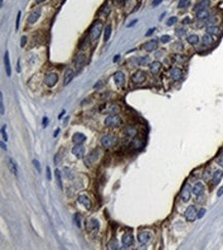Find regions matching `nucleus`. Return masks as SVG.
<instances>
[{"mask_svg":"<svg viewBox=\"0 0 223 250\" xmlns=\"http://www.w3.org/2000/svg\"><path fill=\"white\" fill-rule=\"evenodd\" d=\"M185 32H186L185 29H183V28H179V29L176 30V34L178 35V36H183Z\"/></svg>","mask_w":223,"mask_h":250,"instance_id":"obj_49","label":"nucleus"},{"mask_svg":"<svg viewBox=\"0 0 223 250\" xmlns=\"http://www.w3.org/2000/svg\"><path fill=\"white\" fill-rule=\"evenodd\" d=\"M184 216L187 221H194L195 218L197 217V211L194 205H190L186 208L184 212Z\"/></svg>","mask_w":223,"mask_h":250,"instance_id":"obj_5","label":"nucleus"},{"mask_svg":"<svg viewBox=\"0 0 223 250\" xmlns=\"http://www.w3.org/2000/svg\"><path fill=\"white\" fill-rule=\"evenodd\" d=\"M59 132H60V129H57V130H56V132L54 133V136H55V138H56V136H58V135H59Z\"/></svg>","mask_w":223,"mask_h":250,"instance_id":"obj_60","label":"nucleus"},{"mask_svg":"<svg viewBox=\"0 0 223 250\" xmlns=\"http://www.w3.org/2000/svg\"><path fill=\"white\" fill-rule=\"evenodd\" d=\"M47 181H51V168H50V166H47Z\"/></svg>","mask_w":223,"mask_h":250,"instance_id":"obj_48","label":"nucleus"},{"mask_svg":"<svg viewBox=\"0 0 223 250\" xmlns=\"http://www.w3.org/2000/svg\"><path fill=\"white\" fill-rule=\"evenodd\" d=\"M73 76H74V73H73V70L72 69H66V71H65V74H64V82H63V84L65 85H68L70 82L72 81V79H73Z\"/></svg>","mask_w":223,"mask_h":250,"instance_id":"obj_20","label":"nucleus"},{"mask_svg":"<svg viewBox=\"0 0 223 250\" xmlns=\"http://www.w3.org/2000/svg\"><path fill=\"white\" fill-rule=\"evenodd\" d=\"M177 22H178V19H177V17H171L170 19L168 20L167 25L168 26H173V25H175Z\"/></svg>","mask_w":223,"mask_h":250,"instance_id":"obj_40","label":"nucleus"},{"mask_svg":"<svg viewBox=\"0 0 223 250\" xmlns=\"http://www.w3.org/2000/svg\"><path fill=\"white\" fill-rule=\"evenodd\" d=\"M120 124H121V118L116 114L109 115L108 117L105 119V125L107 127H110V128L118 127Z\"/></svg>","mask_w":223,"mask_h":250,"instance_id":"obj_2","label":"nucleus"},{"mask_svg":"<svg viewBox=\"0 0 223 250\" xmlns=\"http://www.w3.org/2000/svg\"><path fill=\"white\" fill-rule=\"evenodd\" d=\"M121 242L126 247H130L134 244V236L131 233H127L126 235L123 236V239H121Z\"/></svg>","mask_w":223,"mask_h":250,"instance_id":"obj_18","label":"nucleus"},{"mask_svg":"<svg viewBox=\"0 0 223 250\" xmlns=\"http://www.w3.org/2000/svg\"><path fill=\"white\" fill-rule=\"evenodd\" d=\"M55 176H56V179H57V184L59 186V188L61 190H63V182H62V178H61V172L60 170H55Z\"/></svg>","mask_w":223,"mask_h":250,"instance_id":"obj_34","label":"nucleus"},{"mask_svg":"<svg viewBox=\"0 0 223 250\" xmlns=\"http://www.w3.org/2000/svg\"><path fill=\"white\" fill-rule=\"evenodd\" d=\"M205 213H206V209L205 208H201L200 211L197 212V218H201L203 216L205 215Z\"/></svg>","mask_w":223,"mask_h":250,"instance_id":"obj_50","label":"nucleus"},{"mask_svg":"<svg viewBox=\"0 0 223 250\" xmlns=\"http://www.w3.org/2000/svg\"><path fill=\"white\" fill-rule=\"evenodd\" d=\"M73 221H74L75 225H77L78 228L81 227V218H80V215H79L78 213H75V214L73 215Z\"/></svg>","mask_w":223,"mask_h":250,"instance_id":"obj_37","label":"nucleus"},{"mask_svg":"<svg viewBox=\"0 0 223 250\" xmlns=\"http://www.w3.org/2000/svg\"><path fill=\"white\" fill-rule=\"evenodd\" d=\"M182 76H183V72L181 69L175 67V68H173L172 70H171V77H172L173 80L178 81L182 78Z\"/></svg>","mask_w":223,"mask_h":250,"instance_id":"obj_21","label":"nucleus"},{"mask_svg":"<svg viewBox=\"0 0 223 250\" xmlns=\"http://www.w3.org/2000/svg\"><path fill=\"white\" fill-rule=\"evenodd\" d=\"M204 191H205V188H204V185L201 184V182H197V184L194 185V187L192 188V192H193V194L197 197L201 196V195H203Z\"/></svg>","mask_w":223,"mask_h":250,"instance_id":"obj_26","label":"nucleus"},{"mask_svg":"<svg viewBox=\"0 0 223 250\" xmlns=\"http://www.w3.org/2000/svg\"><path fill=\"white\" fill-rule=\"evenodd\" d=\"M18 72H20V61H18Z\"/></svg>","mask_w":223,"mask_h":250,"instance_id":"obj_63","label":"nucleus"},{"mask_svg":"<svg viewBox=\"0 0 223 250\" xmlns=\"http://www.w3.org/2000/svg\"><path fill=\"white\" fill-rule=\"evenodd\" d=\"M131 79L135 84H142L146 80V73L143 71H137L132 75Z\"/></svg>","mask_w":223,"mask_h":250,"instance_id":"obj_8","label":"nucleus"},{"mask_svg":"<svg viewBox=\"0 0 223 250\" xmlns=\"http://www.w3.org/2000/svg\"><path fill=\"white\" fill-rule=\"evenodd\" d=\"M21 14H22V13H21V11H19V13H18V16H17V21H16V30L19 29V27H20V19H21Z\"/></svg>","mask_w":223,"mask_h":250,"instance_id":"obj_47","label":"nucleus"},{"mask_svg":"<svg viewBox=\"0 0 223 250\" xmlns=\"http://www.w3.org/2000/svg\"><path fill=\"white\" fill-rule=\"evenodd\" d=\"M217 162H218L219 165H221L223 167V151L220 152L219 155L217 156Z\"/></svg>","mask_w":223,"mask_h":250,"instance_id":"obj_41","label":"nucleus"},{"mask_svg":"<svg viewBox=\"0 0 223 250\" xmlns=\"http://www.w3.org/2000/svg\"><path fill=\"white\" fill-rule=\"evenodd\" d=\"M107 248L109 250H116L118 249V242L115 238H112L111 240L107 243Z\"/></svg>","mask_w":223,"mask_h":250,"instance_id":"obj_31","label":"nucleus"},{"mask_svg":"<svg viewBox=\"0 0 223 250\" xmlns=\"http://www.w3.org/2000/svg\"><path fill=\"white\" fill-rule=\"evenodd\" d=\"M206 31L208 34H211V35H218L220 33V28L218 26L216 25H210L207 27Z\"/></svg>","mask_w":223,"mask_h":250,"instance_id":"obj_29","label":"nucleus"},{"mask_svg":"<svg viewBox=\"0 0 223 250\" xmlns=\"http://www.w3.org/2000/svg\"><path fill=\"white\" fill-rule=\"evenodd\" d=\"M157 46H158V43L156 40H150V41L146 42V43L143 45V48H144L146 51L150 53V51H153L156 49Z\"/></svg>","mask_w":223,"mask_h":250,"instance_id":"obj_23","label":"nucleus"},{"mask_svg":"<svg viewBox=\"0 0 223 250\" xmlns=\"http://www.w3.org/2000/svg\"><path fill=\"white\" fill-rule=\"evenodd\" d=\"M58 80H59V76H58L57 73H48L44 77V84L47 87H54L57 84Z\"/></svg>","mask_w":223,"mask_h":250,"instance_id":"obj_6","label":"nucleus"},{"mask_svg":"<svg viewBox=\"0 0 223 250\" xmlns=\"http://www.w3.org/2000/svg\"><path fill=\"white\" fill-rule=\"evenodd\" d=\"M114 2L118 5H120V6H123V5L126 4L127 0H114Z\"/></svg>","mask_w":223,"mask_h":250,"instance_id":"obj_52","label":"nucleus"},{"mask_svg":"<svg viewBox=\"0 0 223 250\" xmlns=\"http://www.w3.org/2000/svg\"><path fill=\"white\" fill-rule=\"evenodd\" d=\"M191 192H192V189L190 186H189V184H185L184 186H183L181 193H180V198H181V200L183 201V202L186 203L190 200Z\"/></svg>","mask_w":223,"mask_h":250,"instance_id":"obj_7","label":"nucleus"},{"mask_svg":"<svg viewBox=\"0 0 223 250\" xmlns=\"http://www.w3.org/2000/svg\"><path fill=\"white\" fill-rule=\"evenodd\" d=\"M170 40H171V37L169 35H163L160 37V41L163 42V43H168Z\"/></svg>","mask_w":223,"mask_h":250,"instance_id":"obj_43","label":"nucleus"},{"mask_svg":"<svg viewBox=\"0 0 223 250\" xmlns=\"http://www.w3.org/2000/svg\"><path fill=\"white\" fill-rule=\"evenodd\" d=\"M223 178V171L222 170H216L215 172L213 173V176H212V182H213V186H217L219 184L220 182H221V179Z\"/></svg>","mask_w":223,"mask_h":250,"instance_id":"obj_24","label":"nucleus"},{"mask_svg":"<svg viewBox=\"0 0 223 250\" xmlns=\"http://www.w3.org/2000/svg\"><path fill=\"white\" fill-rule=\"evenodd\" d=\"M41 16V10H37L35 11H33L32 14H30V16L28 17V23L30 25H33V24H35L36 22L38 21V19L40 18Z\"/></svg>","mask_w":223,"mask_h":250,"instance_id":"obj_16","label":"nucleus"},{"mask_svg":"<svg viewBox=\"0 0 223 250\" xmlns=\"http://www.w3.org/2000/svg\"><path fill=\"white\" fill-rule=\"evenodd\" d=\"M100 229V224L97 219H91V221H87V231L91 232H97L99 231Z\"/></svg>","mask_w":223,"mask_h":250,"instance_id":"obj_9","label":"nucleus"},{"mask_svg":"<svg viewBox=\"0 0 223 250\" xmlns=\"http://www.w3.org/2000/svg\"><path fill=\"white\" fill-rule=\"evenodd\" d=\"M189 4H190V0H180L179 3H178V7L179 8H185V7H187Z\"/></svg>","mask_w":223,"mask_h":250,"instance_id":"obj_38","label":"nucleus"},{"mask_svg":"<svg viewBox=\"0 0 223 250\" xmlns=\"http://www.w3.org/2000/svg\"><path fill=\"white\" fill-rule=\"evenodd\" d=\"M4 68H5V72H6V75L8 77H10L11 75V67H10V53L6 50L4 54Z\"/></svg>","mask_w":223,"mask_h":250,"instance_id":"obj_15","label":"nucleus"},{"mask_svg":"<svg viewBox=\"0 0 223 250\" xmlns=\"http://www.w3.org/2000/svg\"><path fill=\"white\" fill-rule=\"evenodd\" d=\"M211 5V0H201L198 3L195 4L194 6V10L195 13L198 10H206Z\"/></svg>","mask_w":223,"mask_h":250,"instance_id":"obj_22","label":"nucleus"},{"mask_svg":"<svg viewBox=\"0 0 223 250\" xmlns=\"http://www.w3.org/2000/svg\"><path fill=\"white\" fill-rule=\"evenodd\" d=\"M113 79H114V82L116 83L117 86L118 87H121L124 84V80H126V77H124V74L123 72L118 71V72H116L114 74Z\"/></svg>","mask_w":223,"mask_h":250,"instance_id":"obj_11","label":"nucleus"},{"mask_svg":"<svg viewBox=\"0 0 223 250\" xmlns=\"http://www.w3.org/2000/svg\"><path fill=\"white\" fill-rule=\"evenodd\" d=\"M7 165H8V168L11 172L14 173V175H18V167H17V164L16 162L11 159V158H8L7 159Z\"/></svg>","mask_w":223,"mask_h":250,"instance_id":"obj_30","label":"nucleus"},{"mask_svg":"<svg viewBox=\"0 0 223 250\" xmlns=\"http://www.w3.org/2000/svg\"><path fill=\"white\" fill-rule=\"evenodd\" d=\"M174 60L176 61V62H179V63H182L185 61V57L183 56H179V54H176L175 57H174Z\"/></svg>","mask_w":223,"mask_h":250,"instance_id":"obj_45","label":"nucleus"},{"mask_svg":"<svg viewBox=\"0 0 223 250\" xmlns=\"http://www.w3.org/2000/svg\"><path fill=\"white\" fill-rule=\"evenodd\" d=\"M42 125H43V127H47V124H48V119L47 117H43V120H42Z\"/></svg>","mask_w":223,"mask_h":250,"instance_id":"obj_54","label":"nucleus"},{"mask_svg":"<svg viewBox=\"0 0 223 250\" xmlns=\"http://www.w3.org/2000/svg\"><path fill=\"white\" fill-rule=\"evenodd\" d=\"M33 164H34V166H35V168L36 170L39 172H41V166H40V163H39V161L37 160H33Z\"/></svg>","mask_w":223,"mask_h":250,"instance_id":"obj_42","label":"nucleus"},{"mask_svg":"<svg viewBox=\"0 0 223 250\" xmlns=\"http://www.w3.org/2000/svg\"><path fill=\"white\" fill-rule=\"evenodd\" d=\"M0 109H1L0 114L4 115V104H3V94H2V92L0 93Z\"/></svg>","mask_w":223,"mask_h":250,"instance_id":"obj_39","label":"nucleus"},{"mask_svg":"<svg viewBox=\"0 0 223 250\" xmlns=\"http://www.w3.org/2000/svg\"><path fill=\"white\" fill-rule=\"evenodd\" d=\"M213 37L211 36V34H205L203 36V43L206 45V46H209V45H211L213 43Z\"/></svg>","mask_w":223,"mask_h":250,"instance_id":"obj_33","label":"nucleus"},{"mask_svg":"<svg viewBox=\"0 0 223 250\" xmlns=\"http://www.w3.org/2000/svg\"><path fill=\"white\" fill-rule=\"evenodd\" d=\"M161 69V63L160 62H153L149 65V70L152 74H157L160 72V70Z\"/></svg>","mask_w":223,"mask_h":250,"instance_id":"obj_28","label":"nucleus"},{"mask_svg":"<svg viewBox=\"0 0 223 250\" xmlns=\"http://www.w3.org/2000/svg\"><path fill=\"white\" fill-rule=\"evenodd\" d=\"M77 201L80 204H82L87 209H91V201L90 200V198L85 195H79L77 198Z\"/></svg>","mask_w":223,"mask_h":250,"instance_id":"obj_13","label":"nucleus"},{"mask_svg":"<svg viewBox=\"0 0 223 250\" xmlns=\"http://www.w3.org/2000/svg\"><path fill=\"white\" fill-rule=\"evenodd\" d=\"M151 240V234L148 232H142L138 235V241L141 244H147Z\"/></svg>","mask_w":223,"mask_h":250,"instance_id":"obj_17","label":"nucleus"},{"mask_svg":"<svg viewBox=\"0 0 223 250\" xmlns=\"http://www.w3.org/2000/svg\"><path fill=\"white\" fill-rule=\"evenodd\" d=\"M64 170H65V174H66V176H67V178L68 179H71L72 178H73V173H72V171L71 170H70L69 168H64Z\"/></svg>","mask_w":223,"mask_h":250,"instance_id":"obj_44","label":"nucleus"},{"mask_svg":"<svg viewBox=\"0 0 223 250\" xmlns=\"http://www.w3.org/2000/svg\"><path fill=\"white\" fill-rule=\"evenodd\" d=\"M155 31V28H151L150 30H148V32L146 33V36H150L152 35V33H153Z\"/></svg>","mask_w":223,"mask_h":250,"instance_id":"obj_55","label":"nucleus"},{"mask_svg":"<svg viewBox=\"0 0 223 250\" xmlns=\"http://www.w3.org/2000/svg\"><path fill=\"white\" fill-rule=\"evenodd\" d=\"M99 156H100V151L99 149H95L91 152L90 154L87 155V157L84 159V162H85V165L87 166H91L93 165V164L96 162V161L99 159Z\"/></svg>","mask_w":223,"mask_h":250,"instance_id":"obj_4","label":"nucleus"},{"mask_svg":"<svg viewBox=\"0 0 223 250\" xmlns=\"http://www.w3.org/2000/svg\"><path fill=\"white\" fill-rule=\"evenodd\" d=\"M102 84H103V82H102V81H99V82H98V83L94 86V88H96V89H97V88H99Z\"/></svg>","mask_w":223,"mask_h":250,"instance_id":"obj_57","label":"nucleus"},{"mask_svg":"<svg viewBox=\"0 0 223 250\" xmlns=\"http://www.w3.org/2000/svg\"><path fill=\"white\" fill-rule=\"evenodd\" d=\"M5 129H6V126H4L2 127V129H1V132H2V136H3V139L5 142H7L8 141V139H7V135H6V131H5Z\"/></svg>","mask_w":223,"mask_h":250,"instance_id":"obj_46","label":"nucleus"},{"mask_svg":"<svg viewBox=\"0 0 223 250\" xmlns=\"http://www.w3.org/2000/svg\"><path fill=\"white\" fill-rule=\"evenodd\" d=\"M137 62H138L140 66H145V65H147V64H149L150 59H149V57H140Z\"/></svg>","mask_w":223,"mask_h":250,"instance_id":"obj_36","label":"nucleus"},{"mask_svg":"<svg viewBox=\"0 0 223 250\" xmlns=\"http://www.w3.org/2000/svg\"><path fill=\"white\" fill-rule=\"evenodd\" d=\"M85 56L82 53H79L75 57L74 59V66L76 69H80L81 67H83V65L85 64Z\"/></svg>","mask_w":223,"mask_h":250,"instance_id":"obj_14","label":"nucleus"},{"mask_svg":"<svg viewBox=\"0 0 223 250\" xmlns=\"http://www.w3.org/2000/svg\"><path fill=\"white\" fill-rule=\"evenodd\" d=\"M161 2H163V0H153L152 5H153V6H157V5H160Z\"/></svg>","mask_w":223,"mask_h":250,"instance_id":"obj_53","label":"nucleus"},{"mask_svg":"<svg viewBox=\"0 0 223 250\" xmlns=\"http://www.w3.org/2000/svg\"><path fill=\"white\" fill-rule=\"evenodd\" d=\"M118 59H120V57H118V56H115V57H114V62H116V61H117Z\"/></svg>","mask_w":223,"mask_h":250,"instance_id":"obj_64","label":"nucleus"},{"mask_svg":"<svg viewBox=\"0 0 223 250\" xmlns=\"http://www.w3.org/2000/svg\"><path fill=\"white\" fill-rule=\"evenodd\" d=\"M137 23V20H134L132 23H130L129 25H128V27H133L134 26V24H136Z\"/></svg>","mask_w":223,"mask_h":250,"instance_id":"obj_59","label":"nucleus"},{"mask_svg":"<svg viewBox=\"0 0 223 250\" xmlns=\"http://www.w3.org/2000/svg\"><path fill=\"white\" fill-rule=\"evenodd\" d=\"M45 0H36V2H37V3H42V2H44Z\"/></svg>","mask_w":223,"mask_h":250,"instance_id":"obj_62","label":"nucleus"},{"mask_svg":"<svg viewBox=\"0 0 223 250\" xmlns=\"http://www.w3.org/2000/svg\"><path fill=\"white\" fill-rule=\"evenodd\" d=\"M144 141H143L142 139H138V138H134L132 144H131V147H132L134 150L136 151H139L141 150V149L144 147Z\"/></svg>","mask_w":223,"mask_h":250,"instance_id":"obj_19","label":"nucleus"},{"mask_svg":"<svg viewBox=\"0 0 223 250\" xmlns=\"http://www.w3.org/2000/svg\"><path fill=\"white\" fill-rule=\"evenodd\" d=\"M187 41H188V43L191 44V45L197 44L198 43V36L197 35H194V34L188 36V37H187Z\"/></svg>","mask_w":223,"mask_h":250,"instance_id":"obj_35","label":"nucleus"},{"mask_svg":"<svg viewBox=\"0 0 223 250\" xmlns=\"http://www.w3.org/2000/svg\"><path fill=\"white\" fill-rule=\"evenodd\" d=\"M197 18L198 20H201V21H206L208 20L210 18V13H209V10H198L197 11Z\"/></svg>","mask_w":223,"mask_h":250,"instance_id":"obj_27","label":"nucleus"},{"mask_svg":"<svg viewBox=\"0 0 223 250\" xmlns=\"http://www.w3.org/2000/svg\"><path fill=\"white\" fill-rule=\"evenodd\" d=\"M1 147H2V149H4V150H6V146H4L3 143H1Z\"/></svg>","mask_w":223,"mask_h":250,"instance_id":"obj_61","label":"nucleus"},{"mask_svg":"<svg viewBox=\"0 0 223 250\" xmlns=\"http://www.w3.org/2000/svg\"><path fill=\"white\" fill-rule=\"evenodd\" d=\"M26 42H27V37H26V36H23V37L21 38V47L25 46Z\"/></svg>","mask_w":223,"mask_h":250,"instance_id":"obj_51","label":"nucleus"},{"mask_svg":"<svg viewBox=\"0 0 223 250\" xmlns=\"http://www.w3.org/2000/svg\"><path fill=\"white\" fill-rule=\"evenodd\" d=\"M101 144L104 148H113L116 146L117 144V139L115 138L114 135H104L102 136V139H101Z\"/></svg>","mask_w":223,"mask_h":250,"instance_id":"obj_3","label":"nucleus"},{"mask_svg":"<svg viewBox=\"0 0 223 250\" xmlns=\"http://www.w3.org/2000/svg\"><path fill=\"white\" fill-rule=\"evenodd\" d=\"M124 133H126V135L128 138H131V139H134L136 138V135H138V130L135 126H132V125H130V126H128L126 129H124Z\"/></svg>","mask_w":223,"mask_h":250,"instance_id":"obj_25","label":"nucleus"},{"mask_svg":"<svg viewBox=\"0 0 223 250\" xmlns=\"http://www.w3.org/2000/svg\"><path fill=\"white\" fill-rule=\"evenodd\" d=\"M112 33V27L111 25H107L105 30H104V41H108L110 36H111Z\"/></svg>","mask_w":223,"mask_h":250,"instance_id":"obj_32","label":"nucleus"},{"mask_svg":"<svg viewBox=\"0 0 223 250\" xmlns=\"http://www.w3.org/2000/svg\"><path fill=\"white\" fill-rule=\"evenodd\" d=\"M85 139H87V136H85L83 133H81V132H76L72 136V142L74 143L75 145L83 144V143L85 142Z\"/></svg>","mask_w":223,"mask_h":250,"instance_id":"obj_12","label":"nucleus"},{"mask_svg":"<svg viewBox=\"0 0 223 250\" xmlns=\"http://www.w3.org/2000/svg\"><path fill=\"white\" fill-rule=\"evenodd\" d=\"M84 153H85V150L81 145H76L75 147L72 148V154L74 155V156H76V158H78V159L83 158Z\"/></svg>","mask_w":223,"mask_h":250,"instance_id":"obj_10","label":"nucleus"},{"mask_svg":"<svg viewBox=\"0 0 223 250\" xmlns=\"http://www.w3.org/2000/svg\"><path fill=\"white\" fill-rule=\"evenodd\" d=\"M189 22H190V19H189V18H185V19L183 20V24H184V25L185 24H188Z\"/></svg>","mask_w":223,"mask_h":250,"instance_id":"obj_58","label":"nucleus"},{"mask_svg":"<svg viewBox=\"0 0 223 250\" xmlns=\"http://www.w3.org/2000/svg\"><path fill=\"white\" fill-rule=\"evenodd\" d=\"M222 195H223V187L220 188V189H219V191L217 192V196H218V197L222 196Z\"/></svg>","mask_w":223,"mask_h":250,"instance_id":"obj_56","label":"nucleus"},{"mask_svg":"<svg viewBox=\"0 0 223 250\" xmlns=\"http://www.w3.org/2000/svg\"><path fill=\"white\" fill-rule=\"evenodd\" d=\"M103 30V23L101 21H96V22L93 23L91 25L90 32H88V36H90V39L91 41H96L98 38L100 37L101 33H102Z\"/></svg>","mask_w":223,"mask_h":250,"instance_id":"obj_1","label":"nucleus"}]
</instances>
